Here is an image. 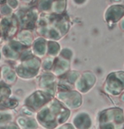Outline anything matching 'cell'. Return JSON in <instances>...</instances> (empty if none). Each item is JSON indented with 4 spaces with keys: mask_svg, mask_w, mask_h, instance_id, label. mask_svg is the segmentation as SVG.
Returning a JSON list of instances; mask_svg holds the SVG:
<instances>
[{
    "mask_svg": "<svg viewBox=\"0 0 124 129\" xmlns=\"http://www.w3.org/2000/svg\"><path fill=\"white\" fill-rule=\"evenodd\" d=\"M8 106H15V105H16V101H13V100H9L7 102Z\"/></svg>",
    "mask_w": 124,
    "mask_h": 129,
    "instance_id": "6da1fadb",
    "label": "cell"
},
{
    "mask_svg": "<svg viewBox=\"0 0 124 129\" xmlns=\"http://www.w3.org/2000/svg\"><path fill=\"white\" fill-rule=\"evenodd\" d=\"M7 79H8V80H9V81H12V80H14V74L11 73L10 75H9V77H7Z\"/></svg>",
    "mask_w": 124,
    "mask_h": 129,
    "instance_id": "7a4b0ae2",
    "label": "cell"
},
{
    "mask_svg": "<svg viewBox=\"0 0 124 129\" xmlns=\"http://www.w3.org/2000/svg\"><path fill=\"white\" fill-rule=\"evenodd\" d=\"M8 129H16V127H14V126H10V127H8Z\"/></svg>",
    "mask_w": 124,
    "mask_h": 129,
    "instance_id": "3957f363",
    "label": "cell"
}]
</instances>
